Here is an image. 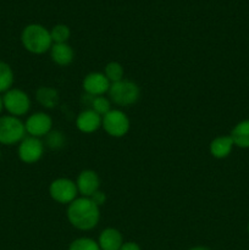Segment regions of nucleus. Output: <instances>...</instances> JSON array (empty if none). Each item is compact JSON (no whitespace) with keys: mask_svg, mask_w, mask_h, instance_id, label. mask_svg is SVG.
I'll return each instance as SVG.
<instances>
[{"mask_svg":"<svg viewBox=\"0 0 249 250\" xmlns=\"http://www.w3.org/2000/svg\"><path fill=\"white\" fill-rule=\"evenodd\" d=\"M67 216L76 229L87 231L97 226L100 216L99 208L89 198H80L75 199L70 204Z\"/></svg>","mask_w":249,"mask_h":250,"instance_id":"f257e3e1","label":"nucleus"},{"mask_svg":"<svg viewBox=\"0 0 249 250\" xmlns=\"http://www.w3.org/2000/svg\"><path fill=\"white\" fill-rule=\"evenodd\" d=\"M22 44L28 51L34 54L45 53L51 46L50 32L41 24H29L23 29L21 36Z\"/></svg>","mask_w":249,"mask_h":250,"instance_id":"f03ea898","label":"nucleus"},{"mask_svg":"<svg viewBox=\"0 0 249 250\" xmlns=\"http://www.w3.org/2000/svg\"><path fill=\"white\" fill-rule=\"evenodd\" d=\"M110 98L116 104L126 106L136 103L139 98V88L134 82L121 80L112 83L109 88Z\"/></svg>","mask_w":249,"mask_h":250,"instance_id":"7ed1b4c3","label":"nucleus"},{"mask_svg":"<svg viewBox=\"0 0 249 250\" xmlns=\"http://www.w3.org/2000/svg\"><path fill=\"white\" fill-rule=\"evenodd\" d=\"M26 133V127L15 116L0 117V143L15 144L22 141Z\"/></svg>","mask_w":249,"mask_h":250,"instance_id":"20e7f679","label":"nucleus"},{"mask_svg":"<svg viewBox=\"0 0 249 250\" xmlns=\"http://www.w3.org/2000/svg\"><path fill=\"white\" fill-rule=\"evenodd\" d=\"M4 107L14 116H21L29 110V98L20 89H9L2 97Z\"/></svg>","mask_w":249,"mask_h":250,"instance_id":"39448f33","label":"nucleus"},{"mask_svg":"<svg viewBox=\"0 0 249 250\" xmlns=\"http://www.w3.org/2000/svg\"><path fill=\"white\" fill-rule=\"evenodd\" d=\"M103 127L112 137H122L129 128V121L120 110H110L103 119Z\"/></svg>","mask_w":249,"mask_h":250,"instance_id":"423d86ee","label":"nucleus"},{"mask_svg":"<svg viewBox=\"0 0 249 250\" xmlns=\"http://www.w3.org/2000/svg\"><path fill=\"white\" fill-rule=\"evenodd\" d=\"M77 186L70 180L60 178L51 183L50 186V195L54 200L66 204V203H72L77 195Z\"/></svg>","mask_w":249,"mask_h":250,"instance_id":"0eeeda50","label":"nucleus"},{"mask_svg":"<svg viewBox=\"0 0 249 250\" xmlns=\"http://www.w3.org/2000/svg\"><path fill=\"white\" fill-rule=\"evenodd\" d=\"M43 143L37 137H27L22 139L19 146V156L23 163L32 164L38 161L43 155Z\"/></svg>","mask_w":249,"mask_h":250,"instance_id":"6e6552de","label":"nucleus"},{"mask_svg":"<svg viewBox=\"0 0 249 250\" xmlns=\"http://www.w3.org/2000/svg\"><path fill=\"white\" fill-rule=\"evenodd\" d=\"M51 125H53V122L48 115L38 112V114H34L28 117L24 127L32 137H42L49 133Z\"/></svg>","mask_w":249,"mask_h":250,"instance_id":"1a4fd4ad","label":"nucleus"},{"mask_svg":"<svg viewBox=\"0 0 249 250\" xmlns=\"http://www.w3.org/2000/svg\"><path fill=\"white\" fill-rule=\"evenodd\" d=\"M83 88L89 95H102L109 90L110 83L103 73H90L83 81Z\"/></svg>","mask_w":249,"mask_h":250,"instance_id":"9d476101","label":"nucleus"},{"mask_svg":"<svg viewBox=\"0 0 249 250\" xmlns=\"http://www.w3.org/2000/svg\"><path fill=\"white\" fill-rule=\"evenodd\" d=\"M77 189L80 190L81 194L84 197H92L95 192H98L99 188V177L94 171H83L78 176L77 180Z\"/></svg>","mask_w":249,"mask_h":250,"instance_id":"9b49d317","label":"nucleus"},{"mask_svg":"<svg viewBox=\"0 0 249 250\" xmlns=\"http://www.w3.org/2000/svg\"><path fill=\"white\" fill-rule=\"evenodd\" d=\"M100 124H102L100 115H98L93 110H85L77 117L78 129L84 132V133H90V132L97 131L100 127Z\"/></svg>","mask_w":249,"mask_h":250,"instance_id":"f8f14e48","label":"nucleus"},{"mask_svg":"<svg viewBox=\"0 0 249 250\" xmlns=\"http://www.w3.org/2000/svg\"><path fill=\"white\" fill-rule=\"evenodd\" d=\"M99 247L102 250H120L122 247V236L117 229H106L99 237Z\"/></svg>","mask_w":249,"mask_h":250,"instance_id":"ddd939ff","label":"nucleus"},{"mask_svg":"<svg viewBox=\"0 0 249 250\" xmlns=\"http://www.w3.org/2000/svg\"><path fill=\"white\" fill-rule=\"evenodd\" d=\"M233 146V141H232V138L229 136L217 137L210 144V151H211V154L215 158L224 159L229 155Z\"/></svg>","mask_w":249,"mask_h":250,"instance_id":"4468645a","label":"nucleus"},{"mask_svg":"<svg viewBox=\"0 0 249 250\" xmlns=\"http://www.w3.org/2000/svg\"><path fill=\"white\" fill-rule=\"evenodd\" d=\"M229 137L233 141L234 146L244 149L249 148V120H244L236 125Z\"/></svg>","mask_w":249,"mask_h":250,"instance_id":"2eb2a0df","label":"nucleus"},{"mask_svg":"<svg viewBox=\"0 0 249 250\" xmlns=\"http://www.w3.org/2000/svg\"><path fill=\"white\" fill-rule=\"evenodd\" d=\"M51 58L58 65L66 66L72 62L73 50L66 43L54 44L53 48H51Z\"/></svg>","mask_w":249,"mask_h":250,"instance_id":"dca6fc26","label":"nucleus"},{"mask_svg":"<svg viewBox=\"0 0 249 250\" xmlns=\"http://www.w3.org/2000/svg\"><path fill=\"white\" fill-rule=\"evenodd\" d=\"M37 100L41 103L43 106L51 107L56 106L59 103V93L53 88L48 87H41L37 90Z\"/></svg>","mask_w":249,"mask_h":250,"instance_id":"f3484780","label":"nucleus"},{"mask_svg":"<svg viewBox=\"0 0 249 250\" xmlns=\"http://www.w3.org/2000/svg\"><path fill=\"white\" fill-rule=\"evenodd\" d=\"M14 83V72L4 61H0V93L7 92Z\"/></svg>","mask_w":249,"mask_h":250,"instance_id":"a211bd4d","label":"nucleus"},{"mask_svg":"<svg viewBox=\"0 0 249 250\" xmlns=\"http://www.w3.org/2000/svg\"><path fill=\"white\" fill-rule=\"evenodd\" d=\"M51 41L55 44H63L70 37V29L67 26H63V24H58L53 28V31L50 32Z\"/></svg>","mask_w":249,"mask_h":250,"instance_id":"6ab92c4d","label":"nucleus"},{"mask_svg":"<svg viewBox=\"0 0 249 250\" xmlns=\"http://www.w3.org/2000/svg\"><path fill=\"white\" fill-rule=\"evenodd\" d=\"M105 76L109 81L112 82H119L124 77V68L120 63L117 62H110L109 65L105 67Z\"/></svg>","mask_w":249,"mask_h":250,"instance_id":"aec40b11","label":"nucleus"},{"mask_svg":"<svg viewBox=\"0 0 249 250\" xmlns=\"http://www.w3.org/2000/svg\"><path fill=\"white\" fill-rule=\"evenodd\" d=\"M68 250H102L99 244L95 243L93 239L89 238H80L76 239L71 243Z\"/></svg>","mask_w":249,"mask_h":250,"instance_id":"412c9836","label":"nucleus"},{"mask_svg":"<svg viewBox=\"0 0 249 250\" xmlns=\"http://www.w3.org/2000/svg\"><path fill=\"white\" fill-rule=\"evenodd\" d=\"M92 107L93 111L97 112L98 115H104L105 116L110 111V103L104 97H94L92 100Z\"/></svg>","mask_w":249,"mask_h":250,"instance_id":"4be33fe9","label":"nucleus"},{"mask_svg":"<svg viewBox=\"0 0 249 250\" xmlns=\"http://www.w3.org/2000/svg\"><path fill=\"white\" fill-rule=\"evenodd\" d=\"M46 142H48L50 148H59V146H61L63 144V137L60 132H53V133H50L48 136Z\"/></svg>","mask_w":249,"mask_h":250,"instance_id":"5701e85b","label":"nucleus"},{"mask_svg":"<svg viewBox=\"0 0 249 250\" xmlns=\"http://www.w3.org/2000/svg\"><path fill=\"white\" fill-rule=\"evenodd\" d=\"M90 199H92L97 205H102L103 203L105 202V195L103 194L102 192H95L94 194L92 195V198H90Z\"/></svg>","mask_w":249,"mask_h":250,"instance_id":"b1692460","label":"nucleus"},{"mask_svg":"<svg viewBox=\"0 0 249 250\" xmlns=\"http://www.w3.org/2000/svg\"><path fill=\"white\" fill-rule=\"evenodd\" d=\"M120 250H141V248L138 247V244L129 242V243L122 244V247L120 248Z\"/></svg>","mask_w":249,"mask_h":250,"instance_id":"393cba45","label":"nucleus"},{"mask_svg":"<svg viewBox=\"0 0 249 250\" xmlns=\"http://www.w3.org/2000/svg\"><path fill=\"white\" fill-rule=\"evenodd\" d=\"M190 250H210V249L205 248V247H195V248H192Z\"/></svg>","mask_w":249,"mask_h":250,"instance_id":"a878e982","label":"nucleus"},{"mask_svg":"<svg viewBox=\"0 0 249 250\" xmlns=\"http://www.w3.org/2000/svg\"><path fill=\"white\" fill-rule=\"evenodd\" d=\"M2 109H4V102H2V98L0 97V112L2 111Z\"/></svg>","mask_w":249,"mask_h":250,"instance_id":"bb28decb","label":"nucleus"},{"mask_svg":"<svg viewBox=\"0 0 249 250\" xmlns=\"http://www.w3.org/2000/svg\"><path fill=\"white\" fill-rule=\"evenodd\" d=\"M248 234H249V224H248Z\"/></svg>","mask_w":249,"mask_h":250,"instance_id":"cd10ccee","label":"nucleus"}]
</instances>
